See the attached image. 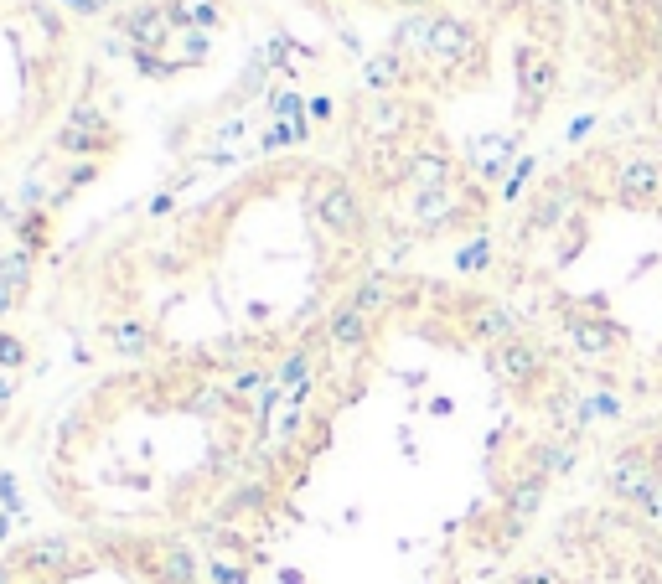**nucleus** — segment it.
I'll use <instances>...</instances> for the list:
<instances>
[{
	"label": "nucleus",
	"mask_w": 662,
	"mask_h": 584,
	"mask_svg": "<svg viewBox=\"0 0 662 584\" xmlns=\"http://www.w3.org/2000/svg\"><path fill=\"white\" fill-rule=\"evenodd\" d=\"M502 305L580 398L662 414V145L585 140L523 187L502 249Z\"/></svg>",
	"instance_id": "f257e3e1"
},
{
	"label": "nucleus",
	"mask_w": 662,
	"mask_h": 584,
	"mask_svg": "<svg viewBox=\"0 0 662 584\" xmlns=\"http://www.w3.org/2000/svg\"><path fill=\"white\" fill-rule=\"evenodd\" d=\"M492 584H662V543L637 507L595 481L507 553Z\"/></svg>",
	"instance_id": "f03ea898"
},
{
	"label": "nucleus",
	"mask_w": 662,
	"mask_h": 584,
	"mask_svg": "<svg viewBox=\"0 0 662 584\" xmlns=\"http://www.w3.org/2000/svg\"><path fill=\"white\" fill-rule=\"evenodd\" d=\"M580 47L606 83L637 88L631 130L662 145V0H580Z\"/></svg>",
	"instance_id": "7ed1b4c3"
},
{
	"label": "nucleus",
	"mask_w": 662,
	"mask_h": 584,
	"mask_svg": "<svg viewBox=\"0 0 662 584\" xmlns=\"http://www.w3.org/2000/svg\"><path fill=\"white\" fill-rule=\"evenodd\" d=\"M595 481L606 491H616L626 507H637L647 517V528L657 533V543H662V414L631 419L606 445V455H600Z\"/></svg>",
	"instance_id": "20e7f679"
},
{
	"label": "nucleus",
	"mask_w": 662,
	"mask_h": 584,
	"mask_svg": "<svg viewBox=\"0 0 662 584\" xmlns=\"http://www.w3.org/2000/svg\"><path fill=\"white\" fill-rule=\"evenodd\" d=\"M316 212H321V223L331 228V233H363V202L352 197V187H326L321 192V202H316Z\"/></svg>",
	"instance_id": "39448f33"
},
{
	"label": "nucleus",
	"mask_w": 662,
	"mask_h": 584,
	"mask_svg": "<svg viewBox=\"0 0 662 584\" xmlns=\"http://www.w3.org/2000/svg\"><path fill=\"white\" fill-rule=\"evenodd\" d=\"M171 11H135L130 21H125V32L150 52V47H166V37H171V21H166Z\"/></svg>",
	"instance_id": "423d86ee"
},
{
	"label": "nucleus",
	"mask_w": 662,
	"mask_h": 584,
	"mask_svg": "<svg viewBox=\"0 0 662 584\" xmlns=\"http://www.w3.org/2000/svg\"><path fill=\"white\" fill-rule=\"evenodd\" d=\"M171 16H176V21H192V26H202V21H218V6H213V0H176V6H171Z\"/></svg>",
	"instance_id": "0eeeda50"
},
{
	"label": "nucleus",
	"mask_w": 662,
	"mask_h": 584,
	"mask_svg": "<svg viewBox=\"0 0 662 584\" xmlns=\"http://www.w3.org/2000/svg\"><path fill=\"white\" fill-rule=\"evenodd\" d=\"M114 342H119V352H140V347H145V331H140V326H119Z\"/></svg>",
	"instance_id": "6e6552de"
},
{
	"label": "nucleus",
	"mask_w": 662,
	"mask_h": 584,
	"mask_svg": "<svg viewBox=\"0 0 662 584\" xmlns=\"http://www.w3.org/2000/svg\"><path fill=\"white\" fill-rule=\"evenodd\" d=\"M0 362H21V342H16V336H0Z\"/></svg>",
	"instance_id": "1a4fd4ad"
},
{
	"label": "nucleus",
	"mask_w": 662,
	"mask_h": 584,
	"mask_svg": "<svg viewBox=\"0 0 662 584\" xmlns=\"http://www.w3.org/2000/svg\"><path fill=\"white\" fill-rule=\"evenodd\" d=\"M11 300H16V285H11V280H0V311H11Z\"/></svg>",
	"instance_id": "9d476101"
},
{
	"label": "nucleus",
	"mask_w": 662,
	"mask_h": 584,
	"mask_svg": "<svg viewBox=\"0 0 662 584\" xmlns=\"http://www.w3.org/2000/svg\"><path fill=\"white\" fill-rule=\"evenodd\" d=\"M68 6H73V11H83V16H88V11H94V0H68Z\"/></svg>",
	"instance_id": "9b49d317"
},
{
	"label": "nucleus",
	"mask_w": 662,
	"mask_h": 584,
	"mask_svg": "<svg viewBox=\"0 0 662 584\" xmlns=\"http://www.w3.org/2000/svg\"><path fill=\"white\" fill-rule=\"evenodd\" d=\"M6 393H11V383H6V378H0V398H6Z\"/></svg>",
	"instance_id": "f8f14e48"
}]
</instances>
